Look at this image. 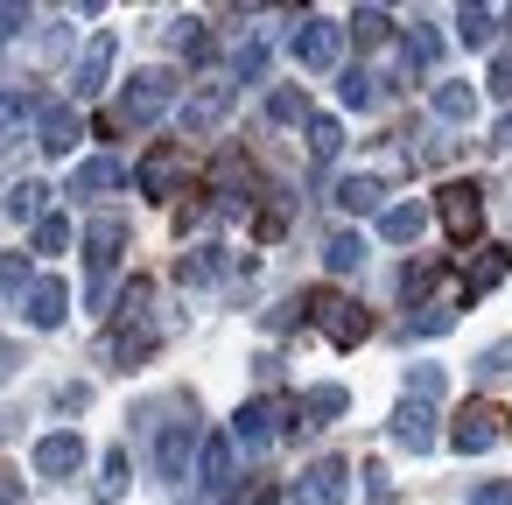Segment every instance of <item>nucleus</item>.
Here are the masks:
<instances>
[{"mask_svg": "<svg viewBox=\"0 0 512 505\" xmlns=\"http://www.w3.org/2000/svg\"><path fill=\"white\" fill-rule=\"evenodd\" d=\"M120 253H127V225H120V218H92V225H85V267H92V302H106V281H113Z\"/></svg>", "mask_w": 512, "mask_h": 505, "instance_id": "1", "label": "nucleus"}, {"mask_svg": "<svg viewBox=\"0 0 512 505\" xmlns=\"http://www.w3.org/2000/svg\"><path fill=\"white\" fill-rule=\"evenodd\" d=\"M505 435H512V414H505V407H498V400H470V407H463V421H456V435H449V442H456V449H463V456H484V449H498V442H505Z\"/></svg>", "mask_w": 512, "mask_h": 505, "instance_id": "2", "label": "nucleus"}, {"mask_svg": "<svg viewBox=\"0 0 512 505\" xmlns=\"http://www.w3.org/2000/svg\"><path fill=\"white\" fill-rule=\"evenodd\" d=\"M288 50H295V64H302V71H330V64H337V50H344V29H337V22H323V15H302V29L288 36Z\"/></svg>", "mask_w": 512, "mask_h": 505, "instance_id": "3", "label": "nucleus"}, {"mask_svg": "<svg viewBox=\"0 0 512 505\" xmlns=\"http://www.w3.org/2000/svg\"><path fill=\"white\" fill-rule=\"evenodd\" d=\"M169 99H176V71H134L127 78V106H120V120H155V113H169Z\"/></svg>", "mask_w": 512, "mask_h": 505, "instance_id": "4", "label": "nucleus"}, {"mask_svg": "<svg viewBox=\"0 0 512 505\" xmlns=\"http://www.w3.org/2000/svg\"><path fill=\"white\" fill-rule=\"evenodd\" d=\"M204 456V435H197V421H169L162 435H155V470L176 484V477H190V463Z\"/></svg>", "mask_w": 512, "mask_h": 505, "instance_id": "5", "label": "nucleus"}, {"mask_svg": "<svg viewBox=\"0 0 512 505\" xmlns=\"http://www.w3.org/2000/svg\"><path fill=\"white\" fill-rule=\"evenodd\" d=\"M344 498H351V470L337 456H323L295 477V505H344Z\"/></svg>", "mask_w": 512, "mask_h": 505, "instance_id": "6", "label": "nucleus"}, {"mask_svg": "<svg viewBox=\"0 0 512 505\" xmlns=\"http://www.w3.org/2000/svg\"><path fill=\"white\" fill-rule=\"evenodd\" d=\"M134 183H141V197H176V183H183V141L148 148L141 169H134Z\"/></svg>", "mask_w": 512, "mask_h": 505, "instance_id": "7", "label": "nucleus"}, {"mask_svg": "<svg viewBox=\"0 0 512 505\" xmlns=\"http://www.w3.org/2000/svg\"><path fill=\"white\" fill-rule=\"evenodd\" d=\"M435 218H442L456 239H470V232L484 225V197H477V183H449V190L435 197Z\"/></svg>", "mask_w": 512, "mask_h": 505, "instance_id": "8", "label": "nucleus"}, {"mask_svg": "<svg viewBox=\"0 0 512 505\" xmlns=\"http://www.w3.org/2000/svg\"><path fill=\"white\" fill-rule=\"evenodd\" d=\"M393 442H400L407 456H428V449H435V407H428V400H400V407H393Z\"/></svg>", "mask_w": 512, "mask_h": 505, "instance_id": "9", "label": "nucleus"}, {"mask_svg": "<svg viewBox=\"0 0 512 505\" xmlns=\"http://www.w3.org/2000/svg\"><path fill=\"white\" fill-rule=\"evenodd\" d=\"M106 71H113V36L99 29V36L85 43L78 71H71V99H92V92H106Z\"/></svg>", "mask_w": 512, "mask_h": 505, "instance_id": "10", "label": "nucleus"}, {"mask_svg": "<svg viewBox=\"0 0 512 505\" xmlns=\"http://www.w3.org/2000/svg\"><path fill=\"white\" fill-rule=\"evenodd\" d=\"M85 141V120L71 113V106H43V120H36V148L43 155H71Z\"/></svg>", "mask_w": 512, "mask_h": 505, "instance_id": "11", "label": "nucleus"}, {"mask_svg": "<svg viewBox=\"0 0 512 505\" xmlns=\"http://www.w3.org/2000/svg\"><path fill=\"white\" fill-rule=\"evenodd\" d=\"M78 463H85V435H78V428H57V435L36 442V470H43V477H71Z\"/></svg>", "mask_w": 512, "mask_h": 505, "instance_id": "12", "label": "nucleus"}, {"mask_svg": "<svg viewBox=\"0 0 512 505\" xmlns=\"http://www.w3.org/2000/svg\"><path fill=\"white\" fill-rule=\"evenodd\" d=\"M120 183H127V162H120V155H92V162L71 169V197H106V190H120Z\"/></svg>", "mask_w": 512, "mask_h": 505, "instance_id": "13", "label": "nucleus"}, {"mask_svg": "<svg viewBox=\"0 0 512 505\" xmlns=\"http://www.w3.org/2000/svg\"><path fill=\"white\" fill-rule=\"evenodd\" d=\"M22 302H29V323H36V330H57V323L71 316V288H64L57 274H43V281H36Z\"/></svg>", "mask_w": 512, "mask_h": 505, "instance_id": "14", "label": "nucleus"}, {"mask_svg": "<svg viewBox=\"0 0 512 505\" xmlns=\"http://www.w3.org/2000/svg\"><path fill=\"white\" fill-rule=\"evenodd\" d=\"M274 414H281V400H246V407H239V421H232V442L267 449V442H274Z\"/></svg>", "mask_w": 512, "mask_h": 505, "instance_id": "15", "label": "nucleus"}, {"mask_svg": "<svg viewBox=\"0 0 512 505\" xmlns=\"http://www.w3.org/2000/svg\"><path fill=\"white\" fill-rule=\"evenodd\" d=\"M330 204H337L344 218H358V211H379V204H386V183H379V176H344V183L330 190Z\"/></svg>", "mask_w": 512, "mask_h": 505, "instance_id": "16", "label": "nucleus"}, {"mask_svg": "<svg viewBox=\"0 0 512 505\" xmlns=\"http://www.w3.org/2000/svg\"><path fill=\"white\" fill-rule=\"evenodd\" d=\"M421 225H428V204H414V197L379 211V239H393V246H414V239H421Z\"/></svg>", "mask_w": 512, "mask_h": 505, "instance_id": "17", "label": "nucleus"}, {"mask_svg": "<svg viewBox=\"0 0 512 505\" xmlns=\"http://www.w3.org/2000/svg\"><path fill=\"white\" fill-rule=\"evenodd\" d=\"M50 197H57V190L29 176V183H15V197H8V218H15V225H43V218H50Z\"/></svg>", "mask_w": 512, "mask_h": 505, "instance_id": "18", "label": "nucleus"}, {"mask_svg": "<svg viewBox=\"0 0 512 505\" xmlns=\"http://www.w3.org/2000/svg\"><path fill=\"white\" fill-rule=\"evenodd\" d=\"M197 477L211 491H232V435H204V456H197Z\"/></svg>", "mask_w": 512, "mask_h": 505, "instance_id": "19", "label": "nucleus"}, {"mask_svg": "<svg viewBox=\"0 0 512 505\" xmlns=\"http://www.w3.org/2000/svg\"><path fill=\"white\" fill-rule=\"evenodd\" d=\"M428 106H435L442 120H470V113H477V92H470V85H435Z\"/></svg>", "mask_w": 512, "mask_h": 505, "instance_id": "20", "label": "nucleus"}, {"mask_svg": "<svg viewBox=\"0 0 512 505\" xmlns=\"http://www.w3.org/2000/svg\"><path fill=\"white\" fill-rule=\"evenodd\" d=\"M225 99H232V92H225V85H211L204 99H190L183 127H190V134H211V127H218V113H225Z\"/></svg>", "mask_w": 512, "mask_h": 505, "instance_id": "21", "label": "nucleus"}, {"mask_svg": "<svg viewBox=\"0 0 512 505\" xmlns=\"http://www.w3.org/2000/svg\"><path fill=\"white\" fill-rule=\"evenodd\" d=\"M337 148H344V120L316 113V120H309V155H316V162H337Z\"/></svg>", "mask_w": 512, "mask_h": 505, "instance_id": "22", "label": "nucleus"}, {"mask_svg": "<svg viewBox=\"0 0 512 505\" xmlns=\"http://www.w3.org/2000/svg\"><path fill=\"white\" fill-rule=\"evenodd\" d=\"M358 260H365V239H358V232H337V239L323 246V267H330V274H358Z\"/></svg>", "mask_w": 512, "mask_h": 505, "instance_id": "23", "label": "nucleus"}, {"mask_svg": "<svg viewBox=\"0 0 512 505\" xmlns=\"http://www.w3.org/2000/svg\"><path fill=\"white\" fill-rule=\"evenodd\" d=\"M127 477H134V470H127V449H106V463H99V484H92V491H99V498H120V491H127Z\"/></svg>", "mask_w": 512, "mask_h": 505, "instance_id": "24", "label": "nucleus"}, {"mask_svg": "<svg viewBox=\"0 0 512 505\" xmlns=\"http://www.w3.org/2000/svg\"><path fill=\"white\" fill-rule=\"evenodd\" d=\"M456 36H463V50H484L491 43V8H463L456 15Z\"/></svg>", "mask_w": 512, "mask_h": 505, "instance_id": "25", "label": "nucleus"}, {"mask_svg": "<svg viewBox=\"0 0 512 505\" xmlns=\"http://www.w3.org/2000/svg\"><path fill=\"white\" fill-rule=\"evenodd\" d=\"M407 400H442V365H407Z\"/></svg>", "mask_w": 512, "mask_h": 505, "instance_id": "26", "label": "nucleus"}, {"mask_svg": "<svg viewBox=\"0 0 512 505\" xmlns=\"http://www.w3.org/2000/svg\"><path fill=\"white\" fill-rule=\"evenodd\" d=\"M337 99H344L351 113H365V106H372V78H365V71H344V78H337Z\"/></svg>", "mask_w": 512, "mask_h": 505, "instance_id": "27", "label": "nucleus"}, {"mask_svg": "<svg viewBox=\"0 0 512 505\" xmlns=\"http://www.w3.org/2000/svg\"><path fill=\"white\" fill-rule=\"evenodd\" d=\"M64 246H71V218H57V211H50V218L36 225V253H64Z\"/></svg>", "mask_w": 512, "mask_h": 505, "instance_id": "28", "label": "nucleus"}, {"mask_svg": "<svg viewBox=\"0 0 512 505\" xmlns=\"http://www.w3.org/2000/svg\"><path fill=\"white\" fill-rule=\"evenodd\" d=\"M505 267H512V253H505V246H491V253L470 267V288H491V281H505Z\"/></svg>", "mask_w": 512, "mask_h": 505, "instance_id": "29", "label": "nucleus"}, {"mask_svg": "<svg viewBox=\"0 0 512 505\" xmlns=\"http://www.w3.org/2000/svg\"><path fill=\"white\" fill-rule=\"evenodd\" d=\"M0 288H15V295H29V288H36V274H29V260H22V253H0Z\"/></svg>", "mask_w": 512, "mask_h": 505, "instance_id": "30", "label": "nucleus"}, {"mask_svg": "<svg viewBox=\"0 0 512 505\" xmlns=\"http://www.w3.org/2000/svg\"><path fill=\"white\" fill-rule=\"evenodd\" d=\"M260 71H267V43H246L239 64H232V78H239V85H260Z\"/></svg>", "mask_w": 512, "mask_h": 505, "instance_id": "31", "label": "nucleus"}, {"mask_svg": "<svg viewBox=\"0 0 512 505\" xmlns=\"http://www.w3.org/2000/svg\"><path fill=\"white\" fill-rule=\"evenodd\" d=\"M302 407H309V414H344V407H351V393H344V386H309V400H302Z\"/></svg>", "mask_w": 512, "mask_h": 505, "instance_id": "32", "label": "nucleus"}, {"mask_svg": "<svg viewBox=\"0 0 512 505\" xmlns=\"http://www.w3.org/2000/svg\"><path fill=\"white\" fill-rule=\"evenodd\" d=\"M484 92H491V99H512V50H498V57H491V71H484Z\"/></svg>", "mask_w": 512, "mask_h": 505, "instance_id": "33", "label": "nucleus"}, {"mask_svg": "<svg viewBox=\"0 0 512 505\" xmlns=\"http://www.w3.org/2000/svg\"><path fill=\"white\" fill-rule=\"evenodd\" d=\"M351 36H358V43H386V15H379V8L351 15Z\"/></svg>", "mask_w": 512, "mask_h": 505, "instance_id": "34", "label": "nucleus"}, {"mask_svg": "<svg viewBox=\"0 0 512 505\" xmlns=\"http://www.w3.org/2000/svg\"><path fill=\"white\" fill-rule=\"evenodd\" d=\"M470 505H512V477H491V484H477V491H470Z\"/></svg>", "mask_w": 512, "mask_h": 505, "instance_id": "35", "label": "nucleus"}, {"mask_svg": "<svg viewBox=\"0 0 512 505\" xmlns=\"http://www.w3.org/2000/svg\"><path fill=\"white\" fill-rule=\"evenodd\" d=\"M176 274H183V281H211V274H218V253H211V246H204V253H197V260H183V267H176Z\"/></svg>", "mask_w": 512, "mask_h": 505, "instance_id": "36", "label": "nucleus"}, {"mask_svg": "<svg viewBox=\"0 0 512 505\" xmlns=\"http://www.w3.org/2000/svg\"><path fill=\"white\" fill-rule=\"evenodd\" d=\"M435 57H442V36L421 29V36H414V64H435Z\"/></svg>", "mask_w": 512, "mask_h": 505, "instance_id": "37", "label": "nucleus"}, {"mask_svg": "<svg viewBox=\"0 0 512 505\" xmlns=\"http://www.w3.org/2000/svg\"><path fill=\"white\" fill-rule=\"evenodd\" d=\"M274 120H302V92H281L274 99Z\"/></svg>", "mask_w": 512, "mask_h": 505, "instance_id": "38", "label": "nucleus"}, {"mask_svg": "<svg viewBox=\"0 0 512 505\" xmlns=\"http://www.w3.org/2000/svg\"><path fill=\"white\" fill-rule=\"evenodd\" d=\"M239 505H274V484H253V491H239Z\"/></svg>", "mask_w": 512, "mask_h": 505, "instance_id": "39", "label": "nucleus"}, {"mask_svg": "<svg viewBox=\"0 0 512 505\" xmlns=\"http://www.w3.org/2000/svg\"><path fill=\"white\" fill-rule=\"evenodd\" d=\"M15 29H22V8H0V43H8Z\"/></svg>", "mask_w": 512, "mask_h": 505, "instance_id": "40", "label": "nucleus"}, {"mask_svg": "<svg viewBox=\"0 0 512 505\" xmlns=\"http://www.w3.org/2000/svg\"><path fill=\"white\" fill-rule=\"evenodd\" d=\"M491 141H498V148H512V113L498 120V134H491Z\"/></svg>", "mask_w": 512, "mask_h": 505, "instance_id": "41", "label": "nucleus"}, {"mask_svg": "<svg viewBox=\"0 0 512 505\" xmlns=\"http://www.w3.org/2000/svg\"><path fill=\"white\" fill-rule=\"evenodd\" d=\"M0 127H15V99L8 92H0Z\"/></svg>", "mask_w": 512, "mask_h": 505, "instance_id": "42", "label": "nucleus"}, {"mask_svg": "<svg viewBox=\"0 0 512 505\" xmlns=\"http://www.w3.org/2000/svg\"><path fill=\"white\" fill-rule=\"evenodd\" d=\"M8 491H15V498H22V484H15V477H8V470H0V498H8Z\"/></svg>", "mask_w": 512, "mask_h": 505, "instance_id": "43", "label": "nucleus"}]
</instances>
